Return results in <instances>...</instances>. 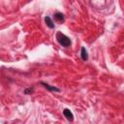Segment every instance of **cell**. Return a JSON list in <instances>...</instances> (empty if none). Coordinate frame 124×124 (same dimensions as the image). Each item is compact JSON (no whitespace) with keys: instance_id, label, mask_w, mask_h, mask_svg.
<instances>
[{"instance_id":"6da1fadb","label":"cell","mask_w":124,"mask_h":124,"mask_svg":"<svg viewBox=\"0 0 124 124\" xmlns=\"http://www.w3.org/2000/svg\"><path fill=\"white\" fill-rule=\"evenodd\" d=\"M56 39H57L58 43L61 46H66L67 47V46H70V45H71V40L66 35H64L61 32H57L56 33Z\"/></svg>"},{"instance_id":"7a4b0ae2","label":"cell","mask_w":124,"mask_h":124,"mask_svg":"<svg viewBox=\"0 0 124 124\" xmlns=\"http://www.w3.org/2000/svg\"><path fill=\"white\" fill-rule=\"evenodd\" d=\"M63 114H64V116H65L68 120H70V121H72V120L74 119V115H73L72 111H71L70 109H68V108H65V109L63 110Z\"/></svg>"},{"instance_id":"3957f363","label":"cell","mask_w":124,"mask_h":124,"mask_svg":"<svg viewBox=\"0 0 124 124\" xmlns=\"http://www.w3.org/2000/svg\"><path fill=\"white\" fill-rule=\"evenodd\" d=\"M42 84H43L47 90H49V91H53V92H59V91H60L59 88H57V87H55V86H51V85H49V84H47V83L42 82Z\"/></svg>"},{"instance_id":"277c9868","label":"cell","mask_w":124,"mask_h":124,"mask_svg":"<svg viewBox=\"0 0 124 124\" xmlns=\"http://www.w3.org/2000/svg\"><path fill=\"white\" fill-rule=\"evenodd\" d=\"M45 21H46V24L49 28H53V27H54V24H53V22H52V20H51V18H50L49 16H46V17H45Z\"/></svg>"},{"instance_id":"5b68a950","label":"cell","mask_w":124,"mask_h":124,"mask_svg":"<svg viewBox=\"0 0 124 124\" xmlns=\"http://www.w3.org/2000/svg\"><path fill=\"white\" fill-rule=\"evenodd\" d=\"M80 55H81V58L82 60H87L88 59V54H87V51L85 49V47H81V51H80Z\"/></svg>"},{"instance_id":"8992f818","label":"cell","mask_w":124,"mask_h":124,"mask_svg":"<svg viewBox=\"0 0 124 124\" xmlns=\"http://www.w3.org/2000/svg\"><path fill=\"white\" fill-rule=\"evenodd\" d=\"M54 17H55V19H57L58 21H63V20H64L63 14H61V13H56V14L54 15Z\"/></svg>"},{"instance_id":"52a82bcc","label":"cell","mask_w":124,"mask_h":124,"mask_svg":"<svg viewBox=\"0 0 124 124\" xmlns=\"http://www.w3.org/2000/svg\"><path fill=\"white\" fill-rule=\"evenodd\" d=\"M32 92H33V88H28V89H26V90L24 91L25 94H30V93H32Z\"/></svg>"}]
</instances>
